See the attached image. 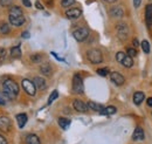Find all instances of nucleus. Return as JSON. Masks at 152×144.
<instances>
[{
  "label": "nucleus",
  "instance_id": "14",
  "mask_svg": "<svg viewBox=\"0 0 152 144\" xmlns=\"http://www.w3.org/2000/svg\"><path fill=\"white\" fill-rule=\"evenodd\" d=\"M144 98H145V95H144L143 91H136V93L133 94V103H134L136 106L142 104V102L144 101Z\"/></svg>",
  "mask_w": 152,
  "mask_h": 144
},
{
  "label": "nucleus",
  "instance_id": "3",
  "mask_svg": "<svg viewBox=\"0 0 152 144\" xmlns=\"http://www.w3.org/2000/svg\"><path fill=\"white\" fill-rule=\"evenodd\" d=\"M83 90H84L83 80H82L80 74H75L74 77H73V91L75 94H82Z\"/></svg>",
  "mask_w": 152,
  "mask_h": 144
},
{
  "label": "nucleus",
  "instance_id": "12",
  "mask_svg": "<svg viewBox=\"0 0 152 144\" xmlns=\"http://www.w3.org/2000/svg\"><path fill=\"white\" fill-rule=\"evenodd\" d=\"M132 140L133 141H137V142L144 140V130L140 126H137L134 129V131H133L132 134Z\"/></svg>",
  "mask_w": 152,
  "mask_h": 144
},
{
  "label": "nucleus",
  "instance_id": "44",
  "mask_svg": "<svg viewBox=\"0 0 152 144\" xmlns=\"http://www.w3.org/2000/svg\"><path fill=\"white\" fill-rule=\"evenodd\" d=\"M104 1H107V2H111V4H113V2H116L117 0H104Z\"/></svg>",
  "mask_w": 152,
  "mask_h": 144
},
{
  "label": "nucleus",
  "instance_id": "18",
  "mask_svg": "<svg viewBox=\"0 0 152 144\" xmlns=\"http://www.w3.org/2000/svg\"><path fill=\"white\" fill-rule=\"evenodd\" d=\"M145 19H146L148 26H151L152 25V5L151 4L145 7Z\"/></svg>",
  "mask_w": 152,
  "mask_h": 144
},
{
  "label": "nucleus",
  "instance_id": "40",
  "mask_svg": "<svg viewBox=\"0 0 152 144\" xmlns=\"http://www.w3.org/2000/svg\"><path fill=\"white\" fill-rule=\"evenodd\" d=\"M35 6H37V8H38V10H43V6L41 5V2H40L39 0L35 2Z\"/></svg>",
  "mask_w": 152,
  "mask_h": 144
},
{
  "label": "nucleus",
  "instance_id": "28",
  "mask_svg": "<svg viewBox=\"0 0 152 144\" xmlns=\"http://www.w3.org/2000/svg\"><path fill=\"white\" fill-rule=\"evenodd\" d=\"M57 97H58V93H57V90H54L52 94H50V96H49V100H48V104H52L55 100H56Z\"/></svg>",
  "mask_w": 152,
  "mask_h": 144
},
{
  "label": "nucleus",
  "instance_id": "35",
  "mask_svg": "<svg viewBox=\"0 0 152 144\" xmlns=\"http://www.w3.org/2000/svg\"><path fill=\"white\" fill-rule=\"evenodd\" d=\"M128 55H129L130 57H134V56L137 55V51H136L134 48H128Z\"/></svg>",
  "mask_w": 152,
  "mask_h": 144
},
{
  "label": "nucleus",
  "instance_id": "20",
  "mask_svg": "<svg viewBox=\"0 0 152 144\" xmlns=\"http://www.w3.org/2000/svg\"><path fill=\"white\" fill-rule=\"evenodd\" d=\"M10 15L11 17H21L22 15V10L19 6H11L10 7Z\"/></svg>",
  "mask_w": 152,
  "mask_h": 144
},
{
  "label": "nucleus",
  "instance_id": "1",
  "mask_svg": "<svg viewBox=\"0 0 152 144\" xmlns=\"http://www.w3.org/2000/svg\"><path fill=\"white\" fill-rule=\"evenodd\" d=\"M2 91L8 98H14L19 94V86L15 81L7 79L2 83Z\"/></svg>",
  "mask_w": 152,
  "mask_h": 144
},
{
  "label": "nucleus",
  "instance_id": "8",
  "mask_svg": "<svg viewBox=\"0 0 152 144\" xmlns=\"http://www.w3.org/2000/svg\"><path fill=\"white\" fill-rule=\"evenodd\" d=\"M73 107L75 109L76 111H78V112H87L88 111V106H87V103H84L83 101H81V100H75L74 101V103H73Z\"/></svg>",
  "mask_w": 152,
  "mask_h": 144
},
{
  "label": "nucleus",
  "instance_id": "42",
  "mask_svg": "<svg viewBox=\"0 0 152 144\" xmlns=\"http://www.w3.org/2000/svg\"><path fill=\"white\" fill-rule=\"evenodd\" d=\"M5 103H6V101H5L2 97H0V104H1V106H4Z\"/></svg>",
  "mask_w": 152,
  "mask_h": 144
},
{
  "label": "nucleus",
  "instance_id": "27",
  "mask_svg": "<svg viewBox=\"0 0 152 144\" xmlns=\"http://www.w3.org/2000/svg\"><path fill=\"white\" fill-rule=\"evenodd\" d=\"M142 49L144 53H150V43L148 40H143L142 41Z\"/></svg>",
  "mask_w": 152,
  "mask_h": 144
},
{
  "label": "nucleus",
  "instance_id": "30",
  "mask_svg": "<svg viewBox=\"0 0 152 144\" xmlns=\"http://www.w3.org/2000/svg\"><path fill=\"white\" fill-rule=\"evenodd\" d=\"M73 4H75V0H61V6L62 7H69Z\"/></svg>",
  "mask_w": 152,
  "mask_h": 144
},
{
  "label": "nucleus",
  "instance_id": "16",
  "mask_svg": "<svg viewBox=\"0 0 152 144\" xmlns=\"http://www.w3.org/2000/svg\"><path fill=\"white\" fill-rule=\"evenodd\" d=\"M27 121H28L27 114H18V115H17V122H18L19 128H23V126H26Z\"/></svg>",
  "mask_w": 152,
  "mask_h": 144
},
{
  "label": "nucleus",
  "instance_id": "41",
  "mask_svg": "<svg viewBox=\"0 0 152 144\" xmlns=\"http://www.w3.org/2000/svg\"><path fill=\"white\" fill-rule=\"evenodd\" d=\"M148 106H149V107H152V97H149V98H148Z\"/></svg>",
  "mask_w": 152,
  "mask_h": 144
},
{
  "label": "nucleus",
  "instance_id": "26",
  "mask_svg": "<svg viewBox=\"0 0 152 144\" xmlns=\"http://www.w3.org/2000/svg\"><path fill=\"white\" fill-rule=\"evenodd\" d=\"M11 32V28L7 22H1L0 24V33L1 34H8Z\"/></svg>",
  "mask_w": 152,
  "mask_h": 144
},
{
  "label": "nucleus",
  "instance_id": "21",
  "mask_svg": "<svg viewBox=\"0 0 152 144\" xmlns=\"http://www.w3.org/2000/svg\"><path fill=\"white\" fill-rule=\"evenodd\" d=\"M40 72L46 76H49L52 74V66L49 63H43L40 66Z\"/></svg>",
  "mask_w": 152,
  "mask_h": 144
},
{
  "label": "nucleus",
  "instance_id": "17",
  "mask_svg": "<svg viewBox=\"0 0 152 144\" xmlns=\"http://www.w3.org/2000/svg\"><path fill=\"white\" fill-rule=\"evenodd\" d=\"M25 142H26V144H40V140H39V137L37 135L29 134V135L26 136Z\"/></svg>",
  "mask_w": 152,
  "mask_h": 144
},
{
  "label": "nucleus",
  "instance_id": "19",
  "mask_svg": "<svg viewBox=\"0 0 152 144\" xmlns=\"http://www.w3.org/2000/svg\"><path fill=\"white\" fill-rule=\"evenodd\" d=\"M116 111H117V109L115 108L114 106H109V107H104L99 111V114L104 115V116H110V115H114Z\"/></svg>",
  "mask_w": 152,
  "mask_h": 144
},
{
  "label": "nucleus",
  "instance_id": "4",
  "mask_svg": "<svg viewBox=\"0 0 152 144\" xmlns=\"http://www.w3.org/2000/svg\"><path fill=\"white\" fill-rule=\"evenodd\" d=\"M89 35V29L86 28V27H80V28H76L75 31L73 32V36L75 39L76 41H84L87 37Z\"/></svg>",
  "mask_w": 152,
  "mask_h": 144
},
{
  "label": "nucleus",
  "instance_id": "25",
  "mask_svg": "<svg viewBox=\"0 0 152 144\" xmlns=\"http://www.w3.org/2000/svg\"><path fill=\"white\" fill-rule=\"evenodd\" d=\"M122 65H123L124 67H126V68L132 67V66H133L132 57H130L129 55H125V57H124V59H123V61H122Z\"/></svg>",
  "mask_w": 152,
  "mask_h": 144
},
{
  "label": "nucleus",
  "instance_id": "5",
  "mask_svg": "<svg viewBox=\"0 0 152 144\" xmlns=\"http://www.w3.org/2000/svg\"><path fill=\"white\" fill-rule=\"evenodd\" d=\"M21 86H22L23 90H25L28 95H31V96H34V95H35L37 88H35V86H34V83H33L32 81H29V80H27V79H23V80L21 81Z\"/></svg>",
  "mask_w": 152,
  "mask_h": 144
},
{
  "label": "nucleus",
  "instance_id": "33",
  "mask_svg": "<svg viewBox=\"0 0 152 144\" xmlns=\"http://www.w3.org/2000/svg\"><path fill=\"white\" fill-rule=\"evenodd\" d=\"M125 53H123V52H118L117 54H116V60L119 62V63H122V61H123V59L125 57Z\"/></svg>",
  "mask_w": 152,
  "mask_h": 144
},
{
  "label": "nucleus",
  "instance_id": "37",
  "mask_svg": "<svg viewBox=\"0 0 152 144\" xmlns=\"http://www.w3.org/2000/svg\"><path fill=\"white\" fill-rule=\"evenodd\" d=\"M21 1H22V4H23L26 7H31V6H32L31 0H21Z\"/></svg>",
  "mask_w": 152,
  "mask_h": 144
},
{
  "label": "nucleus",
  "instance_id": "7",
  "mask_svg": "<svg viewBox=\"0 0 152 144\" xmlns=\"http://www.w3.org/2000/svg\"><path fill=\"white\" fill-rule=\"evenodd\" d=\"M110 80L114 82L116 86H122V84H124V82H125L124 76L117 72H113L110 74Z\"/></svg>",
  "mask_w": 152,
  "mask_h": 144
},
{
  "label": "nucleus",
  "instance_id": "10",
  "mask_svg": "<svg viewBox=\"0 0 152 144\" xmlns=\"http://www.w3.org/2000/svg\"><path fill=\"white\" fill-rule=\"evenodd\" d=\"M8 20H10V22L14 26V27H20V26H22L23 24H25V18H23V15H21V17H11L10 15V18H8Z\"/></svg>",
  "mask_w": 152,
  "mask_h": 144
},
{
  "label": "nucleus",
  "instance_id": "2",
  "mask_svg": "<svg viewBox=\"0 0 152 144\" xmlns=\"http://www.w3.org/2000/svg\"><path fill=\"white\" fill-rule=\"evenodd\" d=\"M87 57L88 60L94 63V65H97V63H101L103 61V55L101 53V51L98 49H90L88 53H87Z\"/></svg>",
  "mask_w": 152,
  "mask_h": 144
},
{
  "label": "nucleus",
  "instance_id": "29",
  "mask_svg": "<svg viewBox=\"0 0 152 144\" xmlns=\"http://www.w3.org/2000/svg\"><path fill=\"white\" fill-rule=\"evenodd\" d=\"M31 60H32V62H34V63H39V62H41V60H42V55L33 54L31 56Z\"/></svg>",
  "mask_w": 152,
  "mask_h": 144
},
{
  "label": "nucleus",
  "instance_id": "32",
  "mask_svg": "<svg viewBox=\"0 0 152 144\" xmlns=\"http://www.w3.org/2000/svg\"><path fill=\"white\" fill-rule=\"evenodd\" d=\"M13 0H0V6L2 7H7V6H12Z\"/></svg>",
  "mask_w": 152,
  "mask_h": 144
},
{
  "label": "nucleus",
  "instance_id": "6",
  "mask_svg": "<svg viewBox=\"0 0 152 144\" xmlns=\"http://www.w3.org/2000/svg\"><path fill=\"white\" fill-rule=\"evenodd\" d=\"M116 32H117V35L121 40H125L128 37V34H129V27L124 22H119L116 26Z\"/></svg>",
  "mask_w": 152,
  "mask_h": 144
},
{
  "label": "nucleus",
  "instance_id": "22",
  "mask_svg": "<svg viewBox=\"0 0 152 144\" xmlns=\"http://www.w3.org/2000/svg\"><path fill=\"white\" fill-rule=\"evenodd\" d=\"M11 57L12 59H20L21 57V49L20 46H15L11 48Z\"/></svg>",
  "mask_w": 152,
  "mask_h": 144
},
{
  "label": "nucleus",
  "instance_id": "31",
  "mask_svg": "<svg viewBox=\"0 0 152 144\" xmlns=\"http://www.w3.org/2000/svg\"><path fill=\"white\" fill-rule=\"evenodd\" d=\"M97 74L101 76H107L109 74V69L108 68H99V69H97Z\"/></svg>",
  "mask_w": 152,
  "mask_h": 144
},
{
  "label": "nucleus",
  "instance_id": "15",
  "mask_svg": "<svg viewBox=\"0 0 152 144\" xmlns=\"http://www.w3.org/2000/svg\"><path fill=\"white\" fill-rule=\"evenodd\" d=\"M110 14L115 18H122L124 15V11H123V8L121 6H114L110 10Z\"/></svg>",
  "mask_w": 152,
  "mask_h": 144
},
{
  "label": "nucleus",
  "instance_id": "34",
  "mask_svg": "<svg viewBox=\"0 0 152 144\" xmlns=\"http://www.w3.org/2000/svg\"><path fill=\"white\" fill-rule=\"evenodd\" d=\"M6 56H7V53H6V49L5 48H1L0 47V63L6 59Z\"/></svg>",
  "mask_w": 152,
  "mask_h": 144
},
{
  "label": "nucleus",
  "instance_id": "23",
  "mask_svg": "<svg viewBox=\"0 0 152 144\" xmlns=\"http://www.w3.org/2000/svg\"><path fill=\"white\" fill-rule=\"evenodd\" d=\"M88 108L91 109V110H94V111H97V112H99L102 109L104 108L102 104H99V103H96V102H93V101H90V102H88Z\"/></svg>",
  "mask_w": 152,
  "mask_h": 144
},
{
  "label": "nucleus",
  "instance_id": "11",
  "mask_svg": "<svg viewBox=\"0 0 152 144\" xmlns=\"http://www.w3.org/2000/svg\"><path fill=\"white\" fill-rule=\"evenodd\" d=\"M81 14H82V11H81L80 8H70V10H68V11L66 12L67 18H69V19L80 18V17H81Z\"/></svg>",
  "mask_w": 152,
  "mask_h": 144
},
{
  "label": "nucleus",
  "instance_id": "24",
  "mask_svg": "<svg viewBox=\"0 0 152 144\" xmlns=\"http://www.w3.org/2000/svg\"><path fill=\"white\" fill-rule=\"evenodd\" d=\"M70 120H68V118H64V117H61V118H58V126H61L62 129H64V130H67L69 126H70Z\"/></svg>",
  "mask_w": 152,
  "mask_h": 144
},
{
  "label": "nucleus",
  "instance_id": "43",
  "mask_svg": "<svg viewBox=\"0 0 152 144\" xmlns=\"http://www.w3.org/2000/svg\"><path fill=\"white\" fill-rule=\"evenodd\" d=\"M133 45H134L136 47H137V46L139 45V43H138V40H137V39H133Z\"/></svg>",
  "mask_w": 152,
  "mask_h": 144
},
{
  "label": "nucleus",
  "instance_id": "9",
  "mask_svg": "<svg viewBox=\"0 0 152 144\" xmlns=\"http://www.w3.org/2000/svg\"><path fill=\"white\" fill-rule=\"evenodd\" d=\"M11 129V121L8 117L6 116H1L0 117V130L4 132H7Z\"/></svg>",
  "mask_w": 152,
  "mask_h": 144
},
{
  "label": "nucleus",
  "instance_id": "38",
  "mask_svg": "<svg viewBox=\"0 0 152 144\" xmlns=\"http://www.w3.org/2000/svg\"><path fill=\"white\" fill-rule=\"evenodd\" d=\"M140 2H142V0H133V6L136 8H138L140 6Z\"/></svg>",
  "mask_w": 152,
  "mask_h": 144
},
{
  "label": "nucleus",
  "instance_id": "39",
  "mask_svg": "<svg viewBox=\"0 0 152 144\" xmlns=\"http://www.w3.org/2000/svg\"><path fill=\"white\" fill-rule=\"evenodd\" d=\"M0 144H8L7 143V140L2 135H0Z\"/></svg>",
  "mask_w": 152,
  "mask_h": 144
},
{
  "label": "nucleus",
  "instance_id": "36",
  "mask_svg": "<svg viewBox=\"0 0 152 144\" xmlns=\"http://www.w3.org/2000/svg\"><path fill=\"white\" fill-rule=\"evenodd\" d=\"M21 36H22V39H29L31 34H29V32H28V31H25V32L21 34Z\"/></svg>",
  "mask_w": 152,
  "mask_h": 144
},
{
  "label": "nucleus",
  "instance_id": "13",
  "mask_svg": "<svg viewBox=\"0 0 152 144\" xmlns=\"http://www.w3.org/2000/svg\"><path fill=\"white\" fill-rule=\"evenodd\" d=\"M34 86H35V88H38L40 90H45L46 89V87H47V83H46V80L45 79H42V77H40V76H37L35 79H34Z\"/></svg>",
  "mask_w": 152,
  "mask_h": 144
}]
</instances>
